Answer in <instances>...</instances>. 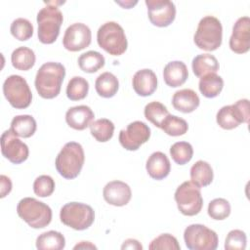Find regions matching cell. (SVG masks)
Instances as JSON below:
<instances>
[{"label": "cell", "instance_id": "33", "mask_svg": "<svg viewBox=\"0 0 250 250\" xmlns=\"http://www.w3.org/2000/svg\"><path fill=\"white\" fill-rule=\"evenodd\" d=\"M89 91L88 81L81 76L72 77L66 86V96L70 101H79L86 98Z\"/></svg>", "mask_w": 250, "mask_h": 250}, {"label": "cell", "instance_id": "13", "mask_svg": "<svg viewBox=\"0 0 250 250\" xmlns=\"http://www.w3.org/2000/svg\"><path fill=\"white\" fill-rule=\"evenodd\" d=\"M1 152L13 164H21L29 155L28 146L16 136L11 129L1 135Z\"/></svg>", "mask_w": 250, "mask_h": 250}, {"label": "cell", "instance_id": "8", "mask_svg": "<svg viewBox=\"0 0 250 250\" xmlns=\"http://www.w3.org/2000/svg\"><path fill=\"white\" fill-rule=\"evenodd\" d=\"M175 201L179 211L185 216L197 215L203 206L200 188L187 181L181 184L175 191Z\"/></svg>", "mask_w": 250, "mask_h": 250}, {"label": "cell", "instance_id": "14", "mask_svg": "<svg viewBox=\"0 0 250 250\" xmlns=\"http://www.w3.org/2000/svg\"><path fill=\"white\" fill-rule=\"evenodd\" d=\"M150 22L158 27L170 25L176 17V6L169 0H146Z\"/></svg>", "mask_w": 250, "mask_h": 250}, {"label": "cell", "instance_id": "39", "mask_svg": "<svg viewBox=\"0 0 250 250\" xmlns=\"http://www.w3.org/2000/svg\"><path fill=\"white\" fill-rule=\"evenodd\" d=\"M247 237L244 231L240 229L230 230L225 241L226 250H244L246 248Z\"/></svg>", "mask_w": 250, "mask_h": 250}, {"label": "cell", "instance_id": "7", "mask_svg": "<svg viewBox=\"0 0 250 250\" xmlns=\"http://www.w3.org/2000/svg\"><path fill=\"white\" fill-rule=\"evenodd\" d=\"M61 222L76 230H84L92 226L95 220L93 208L81 202H68L60 212Z\"/></svg>", "mask_w": 250, "mask_h": 250}, {"label": "cell", "instance_id": "9", "mask_svg": "<svg viewBox=\"0 0 250 250\" xmlns=\"http://www.w3.org/2000/svg\"><path fill=\"white\" fill-rule=\"evenodd\" d=\"M3 94L15 108H26L31 104V90L26 80L21 75L13 74L6 78L3 83Z\"/></svg>", "mask_w": 250, "mask_h": 250}, {"label": "cell", "instance_id": "12", "mask_svg": "<svg viewBox=\"0 0 250 250\" xmlns=\"http://www.w3.org/2000/svg\"><path fill=\"white\" fill-rule=\"evenodd\" d=\"M150 137L149 127L143 121H134L119 132V143L127 150H137Z\"/></svg>", "mask_w": 250, "mask_h": 250}, {"label": "cell", "instance_id": "29", "mask_svg": "<svg viewBox=\"0 0 250 250\" xmlns=\"http://www.w3.org/2000/svg\"><path fill=\"white\" fill-rule=\"evenodd\" d=\"M35 54L30 48L21 46L15 49L11 55V62L13 66L19 70H28L33 67L35 63Z\"/></svg>", "mask_w": 250, "mask_h": 250}, {"label": "cell", "instance_id": "32", "mask_svg": "<svg viewBox=\"0 0 250 250\" xmlns=\"http://www.w3.org/2000/svg\"><path fill=\"white\" fill-rule=\"evenodd\" d=\"M160 129L169 136L177 137L186 134L188 132V125L185 119L169 113L162 121Z\"/></svg>", "mask_w": 250, "mask_h": 250}, {"label": "cell", "instance_id": "34", "mask_svg": "<svg viewBox=\"0 0 250 250\" xmlns=\"http://www.w3.org/2000/svg\"><path fill=\"white\" fill-rule=\"evenodd\" d=\"M144 113H145V117L149 122H151L154 126L160 128L162 121L169 114V111L163 104L155 101V102L148 103L145 106Z\"/></svg>", "mask_w": 250, "mask_h": 250}, {"label": "cell", "instance_id": "11", "mask_svg": "<svg viewBox=\"0 0 250 250\" xmlns=\"http://www.w3.org/2000/svg\"><path fill=\"white\" fill-rule=\"evenodd\" d=\"M249 116V101L242 99L233 104L221 107L217 112L216 121L221 128L231 130L240 123H248Z\"/></svg>", "mask_w": 250, "mask_h": 250}, {"label": "cell", "instance_id": "23", "mask_svg": "<svg viewBox=\"0 0 250 250\" xmlns=\"http://www.w3.org/2000/svg\"><path fill=\"white\" fill-rule=\"evenodd\" d=\"M195 76L202 77L208 73H216L219 70L218 60L211 54H200L193 58L191 62Z\"/></svg>", "mask_w": 250, "mask_h": 250}, {"label": "cell", "instance_id": "44", "mask_svg": "<svg viewBox=\"0 0 250 250\" xmlns=\"http://www.w3.org/2000/svg\"><path fill=\"white\" fill-rule=\"evenodd\" d=\"M116 3L120 4L122 7L126 8V9H130L132 6H134L135 4H137V1H134V2H132V1H127V2H125V3L121 2V1H116Z\"/></svg>", "mask_w": 250, "mask_h": 250}, {"label": "cell", "instance_id": "41", "mask_svg": "<svg viewBox=\"0 0 250 250\" xmlns=\"http://www.w3.org/2000/svg\"><path fill=\"white\" fill-rule=\"evenodd\" d=\"M0 184H1V198H4L7 194H9L12 190V182L9 177L5 175L0 176Z\"/></svg>", "mask_w": 250, "mask_h": 250}, {"label": "cell", "instance_id": "37", "mask_svg": "<svg viewBox=\"0 0 250 250\" xmlns=\"http://www.w3.org/2000/svg\"><path fill=\"white\" fill-rule=\"evenodd\" d=\"M208 215L218 221L227 219L230 214V204L225 198H215L208 205Z\"/></svg>", "mask_w": 250, "mask_h": 250}, {"label": "cell", "instance_id": "3", "mask_svg": "<svg viewBox=\"0 0 250 250\" xmlns=\"http://www.w3.org/2000/svg\"><path fill=\"white\" fill-rule=\"evenodd\" d=\"M62 21V13L56 6V2H48L37 14L39 41L43 44L54 43L60 34Z\"/></svg>", "mask_w": 250, "mask_h": 250}, {"label": "cell", "instance_id": "27", "mask_svg": "<svg viewBox=\"0 0 250 250\" xmlns=\"http://www.w3.org/2000/svg\"><path fill=\"white\" fill-rule=\"evenodd\" d=\"M224 80L217 73H208L200 77L198 88L200 93L206 98H215L223 90Z\"/></svg>", "mask_w": 250, "mask_h": 250}, {"label": "cell", "instance_id": "16", "mask_svg": "<svg viewBox=\"0 0 250 250\" xmlns=\"http://www.w3.org/2000/svg\"><path fill=\"white\" fill-rule=\"evenodd\" d=\"M229 48L236 54H245L250 49V19L241 17L237 19L232 26L229 38Z\"/></svg>", "mask_w": 250, "mask_h": 250}, {"label": "cell", "instance_id": "22", "mask_svg": "<svg viewBox=\"0 0 250 250\" xmlns=\"http://www.w3.org/2000/svg\"><path fill=\"white\" fill-rule=\"evenodd\" d=\"M200 104V100L196 92L191 89H182L174 93L172 97V104L175 109L189 113L194 111Z\"/></svg>", "mask_w": 250, "mask_h": 250}, {"label": "cell", "instance_id": "30", "mask_svg": "<svg viewBox=\"0 0 250 250\" xmlns=\"http://www.w3.org/2000/svg\"><path fill=\"white\" fill-rule=\"evenodd\" d=\"M104 57L97 51H88L78 58V65L80 69L87 73L97 72L104 65Z\"/></svg>", "mask_w": 250, "mask_h": 250}, {"label": "cell", "instance_id": "35", "mask_svg": "<svg viewBox=\"0 0 250 250\" xmlns=\"http://www.w3.org/2000/svg\"><path fill=\"white\" fill-rule=\"evenodd\" d=\"M170 154L174 162L179 165H185L191 160L193 148L188 142H177L171 146Z\"/></svg>", "mask_w": 250, "mask_h": 250}, {"label": "cell", "instance_id": "5", "mask_svg": "<svg viewBox=\"0 0 250 250\" xmlns=\"http://www.w3.org/2000/svg\"><path fill=\"white\" fill-rule=\"evenodd\" d=\"M223 40V26L219 19L213 16L203 17L197 25L193 36L195 45L205 51L217 50Z\"/></svg>", "mask_w": 250, "mask_h": 250}, {"label": "cell", "instance_id": "36", "mask_svg": "<svg viewBox=\"0 0 250 250\" xmlns=\"http://www.w3.org/2000/svg\"><path fill=\"white\" fill-rule=\"evenodd\" d=\"M10 31L16 39L20 41H26L33 35V25L28 20L18 18L11 23Z\"/></svg>", "mask_w": 250, "mask_h": 250}, {"label": "cell", "instance_id": "24", "mask_svg": "<svg viewBox=\"0 0 250 250\" xmlns=\"http://www.w3.org/2000/svg\"><path fill=\"white\" fill-rule=\"evenodd\" d=\"M119 88L117 77L111 72H104L100 74L95 81V89L99 96L103 98L113 97Z\"/></svg>", "mask_w": 250, "mask_h": 250}, {"label": "cell", "instance_id": "10", "mask_svg": "<svg viewBox=\"0 0 250 250\" xmlns=\"http://www.w3.org/2000/svg\"><path fill=\"white\" fill-rule=\"evenodd\" d=\"M184 239L189 250H215L218 247L217 233L201 224H192L186 228Z\"/></svg>", "mask_w": 250, "mask_h": 250}, {"label": "cell", "instance_id": "2", "mask_svg": "<svg viewBox=\"0 0 250 250\" xmlns=\"http://www.w3.org/2000/svg\"><path fill=\"white\" fill-rule=\"evenodd\" d=\"M84 161L85 154L82 146L76 142H68L58 153L55 165L62 177L72 180L80 174Z\"/></svg>", "mask_w": 250, "mask_h": 250}, {"label": "cell", "instance_id": "19", "mask_svg": "<svg viewBox=\"0 0 250 250\" xmlns=\"http://www.w3.org/2000/svg\"><path fill=\"white\" fill-rule=\"evenodd\" d=\"M134 91L142 97H147L154 93L157 88L156 74L148 68L138 70L132 79Z\"/></svg>", "mask_w": 250, "mask_h": 250}, {"label": "cell", "instance_id": "17", "mask_svg": "<svg viewBox=\"0 0 250 250\" xmlns=\"http://www.w3.org/2000/svg\"><path fill=\"white\" fill-rule=\"evenodd\" d=\"M103 195L108 204L120 207L129 203L132 197V191L126 183L122 181H111L104 186Z\"/></svg>", "mask_w": 250, "mask_h": 250}, {"label": "cell", "instance_id": "42", "mask_svg": "<svg viewBox=\"0 0 250 250\" xmlns=\"http://www.w3.org/2000/svg\"><path fill=\"white\" fill-rule=\"evenodd\" d=\"M121 249H136V250H142L143 249V246L142 244L136 240V239H133V238H129V239H126L124 241V243L122 244L121 246Z\"/></svg>", "mask_w": 250, "mask_h": 250}, {"label": "cell", "instance_id": "40", "mask_svg": "<svg viewBox=\"0 0 250 250\" xmlns=\"http://www.w3.org/2000/svg\"><path fill=\"white\" fill-rule=\"evenodd\" d=\"M150 250L153 249H169V250H180L181 246L175 236L170 233H162L155 237L148 245Z\"/></svg>", "mask_w": 250, "mask_h": 250}, {"label": "cell", "instance_id": "31", "mask_svg": "<svg viewBox=\"0 0 250 250\" xmlns=\"http://www.w3.org/2000/svg\"><path fill=\"white\" fill-rule=\"evenodd\" d=\"M91 135L100 143H104L109 141L114 132V124L112 121L106 118H101L93 121L90 124Z\"/></svg>", "mask_w": 250, "mask_h": 250}, {"label": "cell", "instance_id": "18", "mask_svg": "<svg viewBox=\"0 0 250 250\" xmlns=\"http://www.w3.org/2000/svg\"><path fill=\"white\" fill-rule=\"evenodd\" d=\"M95 114L88 105H76L69 107L65 113L67 125L75 130L82 131L90 126L94 120Z\"/></svg>", "mask_w": 250, "mask_h": 250}, {"label": "cell", "instance_id": "25", "mask_svg": "<svg viewBox=\"0 0 250 250\" xmlns=\"http://www.w3.org/2000/svg\"><path fill=\"white\" fill-rule=\"evenodd\" d=\"M213 178V169L206 161L198 160L190 168V182L199 188L209 186Z\"/></svg>", "mask_w": 250, "mask_h": 250}, {"label": "cell", "instance_id": "1", "mask_svg": "<svg viewBox=\"0 0 250 250\" xmlns=\"http://www.w3.org/2000/svg\"><path fill=\"white\" fill-rule=\"evenodd\" d=\"M65 76L64 66L56 62H48L38 69L34 85L40 97L43 99L56 98L62 88L63 78Z\"/></svg>", "mask_w": 250, "mask_h": 250}, {"label": "cell", "instance_id": "15", "mask_svg": "<svg viewBox=\"0 0 250 250\" xmlns=\"http://www.w3.org/2000/svg\"><path fill=\"white\" fill-rule=\"evenodd\" d=\"M92 32L88 25L82 22L70 24L64 31L62 38L63 47L70 52H78L91 44Z\"/></svg>", "mask_w": 250, "mask_h": 250}, {"label": "cell", "instance_id": "26", "mask_svg": "<svg viewBox=\"0 0 250 250\" xmlns=\"http://www.w3.org/2000/svg\"><path fill=\"white\" fill-rule=\"evenodd\" d=\"M36 121L34 117L28 114L17 115L11 121V130L13 133L21 138H29L36 131Z\"/></svg>", "mask_w": 250, "mask_h": 250}, {"label": "cell", "instance_id": "6", "mask_svg": "<svg viewBox=\"0 0 250 250\" xmlns=\"http://www.w3.org/2000/svg\"><path fill=\"white\" fill-rule=\"evenodd\" d=\"M99 46L112 56H120L127 50L128 42L123 27L115 21H106L97 32Z\"/></svg>", "mask_w": 250, "mask_h": 250}, {"label": "cell", "instance_id": "28", "mask_svg": "<svg viewBox=\"0 0 250 250\" xmlns=\"http://www.w3.org/2000/svg\"><path fill=\"white\" fill-rule=\"evenodd\" d=\"M64 246V236L56 230L45 231L36 239V248L39 250H62Z\"/></svg>", "mask_w": 250, "mask_h": 250}, {"label": "cell", "instance_id": "43", "mask_svg": "<svg viewBox=\"0 0 250 250\" xmlns=\"http://www.w3.org/2000/svg\"><path fill=\"white\" fill-rule=\"evenodd\" d=\"M73 249L74 250H76V249H97V247L89 241H81L80 243L76 244L73 247Z\"/></svg>", "mask_w": 250, "mask_h": 250}, {"label": "cell", "instance_id": "4", "mask_svg": "<svg viewBox=\"0 0 250 250\" xmlns=\"http://www.w3.org/2000/svg\"><path fill=\"white\" fill-rule=\"evenodd\" d=\"M17 213L29 227L43 229L52 221V209L33 197H24L17 205Z\"/></svg>", "mask_w": 250, "mask_h": 250}, {"label": "cell", "instance_id": "21", "mask_svg": "<svg viewBox=\"0 0 250 250\" xmlns=\"http://www.w3.org/2000/svg\"><path fill=\"white\" fill-rule=\"evenodd\" d=\"M188 77V67L185 62L181 61H173L168 62L163 69L164 82L172 87L176 88L182 86Z\"/></svg>", "mask_w": 250, "mask_h": 250}, {"label": "cell", "instance_id": "20", "mask_svg": "<svg viewBox=\"0 0 250 250\" xmlns=\"http://www.w3.org/2000/svg\"><path fill=\"white\" fill-rule=\"evenodd\" d=\"M146 169L150 178L154 180H163L170 173V160L165 153L161 151H155L148 156Z\"/></svg>", "mask_w": 250, "mask_h": 250}, {"label": "cell", "instance_id": "38", "mask_svg": "<svg viewBox=\"0 0 250 250\" xmlns=\"http://www.w3.org/2000/svg\"><path fill=\"white\" fill-rule=\"evenodd\" d=\"M55 190V181L49 175L37 177L33 183V191L39 197H48Z\"/></svg>", "mask_w": 250, "mask_h": 250}]
</instances>
